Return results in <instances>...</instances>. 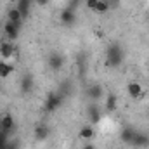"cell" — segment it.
Here are the masks:
<instances>
[{"label": "cell", "mask_w": 149, "mask_h": 149, "mask_svg": "<svg viewBox=\"0 0 149 149\" xmlns=\"http://www.w3.org/2000/svg\"><path fill=\"white\" fill-rule=\"evenodd\" d=\"M135 134H137L135 128H132V127H125V128H121V132H120V139H121L125 144H132Z\"/></svg>", "instance_id": "obj_14"}, {"label": "cell", "mask_w": 149, "mask_h": 149, "mask_svg": "<svg viewBox=\"0 0 149 149\" xmlns=\"http://www.w3.org/2000/svg\"><path fill=\"white\" fill-rule=\"evenodd\" d=\"M5 149H19V142L17 141H9Z\"/></svg>", "instance_id": "obj_23"}, {"label": "cell", "mask_w": 149, "mask_h": 149, "mask_svg": "<svg viewBox=\"0 0 149 149\" xmlns=\"http://www.w3.org/2000/svg\"><path fill=\"white\" fill-rule=\"evenodd\" d=\"M7 21L14 23V24H17V26H23V16H21V12H19L16 7H10V9L7 10Z\"/></svg>", "instance_id": "obj_15"}, {"label": "cell", "mask_w": 149, "mask_h": 149, "mask_svg": "<svg viewBox=\"0 0 149 149\" xmlns=\"http://www.w3.org/2000/svg\"><path fill=\"white\" fill-rule=\"evenodd\" d=\"M104 109L108 113H113L116 109V95L114 94H108L104 99Z\"/></svg>", "instance_id": "obj_18"}, {"label": "cell", "mask_w": 149, "mask_h": 149, "mask_svg": "<svg viewBox=\"0 0 149 149\" xmlns=\"http://www.w3.org/2000/svg\"><path fill=\"white\" fill-rule=\"evenodd\" d=\"M16 54H17V52H16L14 42H9V40H2V42H0V61L9 63Z\"/></svg>", "instance_id": "obj_3"}, {"label": "cell", "mask_w": 149, "mask_h": 149, "mask_svg": "<svg viewBox=\"0 0 149 149\" xmlns=\"http://www.w3.org/2000/svg\"><path fill=\"white\" fill-rule=\"evenodd\" d=\"M132 146H134V148H139V149L149 148V134H144V132H139V130H137Z\"/></svg>", "instance_id": "obj_12"}, {"label": "cell", "mask_w": 149, "mask_h": 149, "mask_svg": "<svg viewBox=\"0 0 149 149\" xmlns=\"http://www.w3.org/2000/svg\"><path fill=\"white\" fill-rule=\"evenodd\" d=\"M85 113H87V118H88V123L90 125H95V123H99L101 121V106H99V102H94V101H90L88 104H87V108H85Z\"/></svg>", "instance_id": "obj_4"}, {"label": "cell", "mask_w": 149, "mask_h": 149, "mask_svg": "<svg viewBox=\"0 0 149 149\" xmlns=\"http://www.w3.org/2000/svg\"><path fill=\"white\" fill-rule=\"evenodd\" d=\"M108 10H109L108 2H106V0H99V3H97V7H95V10H94V12H97V14H106Z\"/></svg>", "instance_id": "obj_20"}, {"label": "cell", "mask_w": 149, "mask_h": 149, "mask_svg": "<svg viewBox=\"0 0 149 149\" xmlns=\"http://www.w3.org/2000/svg\"><path fill=\"white\" fill-rule=\"evenodd\" d=\"M7 142H9V135L0 132V149H5L7 148Z\"/></svg>", "instance_id": "obj_21"}, {"label": "cell", "mask_w": 149, "mask_h": 149, "mask_svg": "<svg viewBox=\"0 0 149 149\" xmlns=\"http://www.w3.org/2000/svg\"><path fill=\"white\" fill-rule=\"evenodd\" d=\"M63 101H64V95L61 92H49L47 94V99H45V111L54 113L56 109L61 108Z\"/></svg>", "instance_id": "obj_2"}, {"label": "cell", "mask_w": 149, "mask_h": 149, "mask_svg": "<svg viewBox=\"0 0 149 149\" xmlns=\"http://www.w3.org/2000/svg\"><path fill=\"white\" fill-rule=\"evenodd\" d=\"M19 31H21V26L10 23V21H5L3 24V35H5V40L9 42H16L19 38Z\"/></svg>", "instance_id": "obj_5"}, {"label": "cell", "mask_w": 149, "mask_h": 149, "mask_svg": "<svg viewBox=\"0 0 149 149\" xmlns=\"http://www.w3.org/2000/svg\"><path fill=\"white\" fill-rule=\"evenodd\" d=\"M81 149H95V146H94L90 141H87V144H83V148Z\"/></svg>", "instance_id": "obj_25"}, {"label": "cell", "mask_w": 149, "mask_h": 149, "mask_svg": "<svg viewBox=\"0 0 149 149\" xmlns=\"http://www.w3.org/2000/svg\"><path fill=\"white\" fill-rule=\"evenodd\" d=\"M14 71V66L10 63H5V61H0V78H7L10 76Z\"/></svg>", "instance_id": "obj_19"}, {"label": "cell", "mask_w": 149, "mask_h": 149, "mask_svg": "<svg viewBox=\"0 0 149 149\" xmlns=\"http://www.w3.org/2000/svg\"><path fill=\"white\" fill-rule=\"evenodd\" d=\"M123 57H125L123 49L118 43H111L108 47V50H106V61H104V64L108 68H118V66H121Z\"/></svg>", "instance_id": "obj_1"}, {"label": "cell", "mask_w": 149, "mask_h": 149, "mask_svg": "<svg viewBox=\"0 0 149 149\" xmlns=\"http://www.w3.org/2000/svg\"><path fill=\"white\" fill-rule=\"evenodd\" d=\"M47 66L52 71H61V68L64 66V56H61L59 52H52L47 57Z\"/></svg>", "instance_id": "obj_6"}, {"label": "cell", "mask_w": 149, "mask_h": 149, "mask_svg": "<svg viewBox=\"0 0 149 149\" xmlns=\"http://www.w3.org/2000/svg\"><path fill=\"white\" fill-rule=\"evenodd\" d=\"M95 37H97V38H102V37H104V31H102L101 28H97V30H95Z\"/></svg>", "instance_id": "obj_26"}, {"label": "cell", "mask_w": 149, "mask_h": 149, "mask_svg": "<svg viewBox=\"0 0 149 149\" xmlns=\"http://www.w3.org/2000/svg\"><path fill=\"white\" fill-rule=\"evenodd\" d=\"M2 2H10V0H2Z\"/></svg>", "instance_id": "obj_27"}, {"label": "cell", "mask_w": 149, "mask_h": 149, "mask_svg": "<svg viewBox=\"0 0 149 149\" xmlns=\"http://www.w3.org/2000/svg\"><path fill=\"white\" fill-rule=\"evenodd\" d=\"M31 3H33V0H17V3H16V9L21 12L23 19H26V17L30 16V9H31Z\"/></svg>", "instance_id": "obj_16"}, {"label": "cell", "mask_w": 149, "mask_h": 149, "mask_svg": "<svg viewBox=\"0 0 149 149\" xmlns=\"http://www.w3.org/2000/svg\"><path fill=\"white\" fill-rule=\"evenodd\" d=\"M78 135H80V139H83V141H92L94 135H95V128H94V125H90V123L83 125V127L80 128Z\"/></svg>", "instance_id": "obj_13"}, {"label": "cell", "mask_w": 149, "mask_h": 149, "mask_svg": "<svg viewBox=\"0 0 149 149\" xmlns=\"http://www.w3.org/2000/svg\"><path fill=\"white\" fill-rule=\"evenodd\" d=\"M87 97H88V101L97 102V101H101V99L104 97V88H102L101 85H92V87H88V90H87Z\"/></svg>", "instance_id": "obj_11"}, {"label": "cell", "mask_w": 149, "mask_h": 149, "mask_svg": "<svg viewBox=\"0 0 149 149\" xmlns=\"http://www.w3.org/2000/svg\"><path fill=\"white\" fill-rule=\"evenodd\" d=\"M97 3H99V0H85V5H87L90 10H95Z\"/></svg>", "instance_id": "obj_22"}, {"label": "cell", "mask_w": 149, "mask_h": 149, "mask_svg": "<svg viewBox=\"0 0 149 149\" xmlns=\"http://www.w3.org/2000/svg\"><path fill=\"white\" fill-rule=\"evenodd\" d=\"M127 94L132 97V99H142L144 97V87L139 83V81H130L127 85Z\"/></svg>", "instance_id": "obj_8"}, {"label": "cell", "mask_w": 149, "mask_h": 149, "mask_svg": "<svg viewBox=\"0 0 149 149\" xmlns=\"http://www.w3.org/2000/svg\"><path fill=\"white\" fill-rule=\"evenodd\" d=\"M59 19H61V24H64V26H73L74 23H76V14H74V10L71 7H66V9L61 10Z\"/></svg>", "instance_id": "obj_7"}, {"label": "cell", "mask_w": 149, "mask_h": 149, "mask_svg": "<svg viewBox=\"0 0 149 149\" xmlns=\"http://www.w3.org/2000/svg\"><path fill=\"white\" fill-rule=\"evenodd\" d=\"M33 3H37L40 7H45V5L49 3V0H33Z\"/></svg>", "instance_id": "obj_24"}, {"label": "cell", "mask_w": 149, "mask_h": 149, "mask_svg": "<svg viewBox=\"0 0 149 149\" xmlns=\"http://www.w3.org/2000/svg\"><path fill=\"white\" fill-rule=\"evenodd\" d=\"M33 85H35V81H33V76L30 73L23 74L21 76V81H19V88H21V94H30L31 90H33Z\"/></svg>", "instance_id": "obj_10"}, {"label": "cell", "mask_w": 149, "mask_h": 149, "mask_svg": "<svg viewBox=\"0 0 149 149\" xmlns=\"http://www.w3.org/2000/svg\"><path fill=\"white\" fill-rule=\"evenodd\" d=\"M14 125H16V123H14V116H12L10 113H5V114L0 118V130H2L3 134L9 135V134L12 132Z\"/></svg>", "instance_id": "obj_9"}, {"label": "cell", "mask_w": 149, "mask_h": 149, "mask_svg": "<svg viewBox=\"0 0 149 149\" xmlns=\"http://www.w3.org/2000/svg\"><path fill=\"white\" fill-rule=\"evenodd\" d=\"M49 134H50V128L47 127V125H37L35 127V130H33V135H35V139L37 141H45L47 137H49Z\"/></svg>", "instance_id": "obj_17"}, {"label": "cell", "mask_w": 149, "mask_h": 149, "mask_svg": "<svg viewBox=\"0 0 149 149\" xmlns=\"http://www.w3.org/2000/svg\"><path fill=\"white\" fill-rule=\"evenodd\" d=\"M0 132H2V130H0Z\"/></svg>", "instance_id": "obj_28"}]
</instances>
